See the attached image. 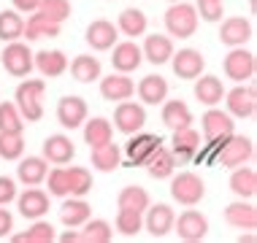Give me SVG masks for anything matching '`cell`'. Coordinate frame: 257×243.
<instances>
[{
  "label": "cell",
  "instance_id": "836d02e7",
  "mask_svg": "<svg viewBox=\"0 0 257 243\" xmlns=\"http://www.w3.org/2000/svg\"><path fill=\"white\" fill-rule=\"evenodd\" d=\"M71 76L81 84H92L95 79H100V60L92 54H79L71 62Z\"/></svg>",
  "mask_w": 257,
  "mask_h": 243
},
{
  "label": "cell",
  "instance_id": "d4e9b609",
  "mask_svg": "<svg viewBox=\"0 0 257 243\" xmlns=\"http://www.w3.org/2000/svg\"><path fill=\"white\" fill-rule=\"evenodd\" d=\"M141 54H144L147 62H152V65H165V62L171 60V54H173L171 36H160V33L147 36V41H144V46H141Z\"/></svg>",
  "mask_w": 257,
  "mask_h": 243
},
{
  "label": "cell",
  "instance_id": "4316f807",
  "mask_svg": "<svg viewBox=\"0 0 257 243\" xmlns=\"http://www.w3.org/2000/svg\"><path fill=\"white\" fill-rule=\"evenodd\" d=\"M138 97H141L147 106H160V103L168 97V81L157 73H149L138 81Z\"/></svg>",
  "mask_w": 257,
  "mask_h": 243
},
{
  "label": "cell",
  "instance_id": "cb8c5ba5",
  "mask_svg": "<svg viewBox=\"0 0 257 243\" xmlns=\"http://www.w3.org/2000/svg\"><path fill=\"white\" fill-rule=\"evenodd\" d=\"M33 68H38L46 79H57L68 71V57L60 49H44V52L33 54Z\"/></svg>",
  "mask_w": 257,
  "mask_h": 243
},
{
  "label": "cell",
  "instance_id": "9a60e30c",
  "mask_svg": "<svg viewBox=\"0 0 257 243\" xmlns=\"http://www.w3.org/2000/svg\"><path fill=\"white\" fill-rule=\"evenodd\" d=\"M114 54H111V65H114L116 73H133L141 68L144 62V54H141V46L136 41H122V44H114Z\"/></svg>",
  "mask_w": 257,
  "mask_h": 243
},
{
  "label": "cell",
  "instance_id": "7bdbcfd3",
  "mask_svg": "<svg viewBox=\"0 0 257 243\" xmlns=\"http://www.w3.org/2000/svg\"><path fill=\"white\" fill-rule=\"evenodd\" d=\"M116 230H119L124 238H136V235L144 230V216L138 211L119 208V211H116Z\"/></svg>",
  "mask_w": 257,
  "mask_h": 243
},
{
  "label": "cell",
  "instance_id": "c3c4849f",
  "mask_svg": "<svg viewBox=\"0 0 257 243\" xmlns=\"http://www.w3.org/2000/svg\"><path fill=\"white\" fill-rule=\"evenodd\" d=\"M17 200V181L11 176H0V205H9Z\"/></svg>",
  "mask_w": 257,
  "mask_h": 243
},
{
  "label": "cell",
  "instance_id": "44dd1931",
  "mask_svg": "<svg viewBox=\"0 0 257 243\" xmlns=\"http://www.w3.org/2000/svg\"><path fill=\"white\" fill-rule=\"evenodd\" d=\"M173 149H171V154L179 159V162H190L192 157H195V151L200 149V133L198 130H192V124L190 127H182V130H173Z\"/></svg>",
  "mask_w": 257,
  "mask_h": 243
},
{
  "label": "cell",
  "instance_id": "5b68a950",
  "mask_svg": "<svg viewBox=\"0 0 257 243\" xmlns=\"http://www.w3.org/2000/svg\"><path fill=\"white\" fill-rule=\"evenodd\" d=\"M252 157H254V141L252 138H246V135H230L225 143H222V149H219V154L217 159L222 162V168H238V165H246V162H252Z\"/></svg>",
  "mask_w": 257,
  "mask_h": 243
},
{
  "label": "cell",
  "instance_id": "60d3db41",
  "mask_svg": "<svg viewBox=\"0 0 257 243\" xmlns=\"http://www.w3.org/2000/svg\"><path fill=\"white\" fill-rule=\"evenodd\" d=\"M54 238H57V235H54V227L49 224V221H41V219H36V224H33L27 232L11 235L14 243H52Z\"/></svg>",
  "mask_w": 257,
  "mask_h": 243
},
{
  "label": "cell",
  "instance_id": "4dcf8cb0",
  "mask_svg": "<svg viewBox=\"0 0 257 243\" xmlns=\"http://www.w3.org/2000/svg\"><path fill=\"white\" fill-rule=\"evenodd\" d=\"M147 27H149V19H147V14H144L141 9H124L119 14V19H116V30H119L122 36H127V38L144 36Z\"/></svg>",
  "mask_w": 257,
  "mask_h": 243
},
{
  "label": "cell",
  "instance_id": "f6af8a7d",
  "mask_svg": "<svg viewBox=\"0 0 257 243\" xmlns=\"http://www.w3.org/2000/svg\"><path fill=\"white\" fill-rule=\"evenodd\" d=\"M25 154L22 133H0V157L3 159H19Z\"/></svg>",
  "mask_w": 257,
  "mask_h": 243
},
{
  "label": "cell",
  "instance_id": "8fae6325",
  "mask_svg": "<svg viewBox=\"0 0 257 243\" xmlns=\"http://www.w3.org/2000/svg\"><path fill=\"white\" fill-rule=\"evenodd\" d=\"M163 143V138L155 135V133H133V138L127 141V146H124V154H127V165H147V159L155 154V149Z\"/></svg>",
  "mask_w": 257,
  "mask_h": 243
},
{
  "label": "cell",
  "instance_id": "f5cc1de1",
  "mask_svg": "<svg viewBox=\"0 0 257 243\" xmlns=\"http://www.w3.org/2000/svg\"><path fill=\"white\" fill-rule=\"evenodd\" d=\"M238 240H241V243H254V235H252V230H249L246 235L241 232V238H238Z\"/></svg>",
  "mask_w": 257,
  "mask_h": 243
},
{
  "label": "cell",
  "instance_id": "b9f144b4",
  "mask_svg": "<svg viewBox=\"0 0 257 243\" xmlns=\"http://www.w3.org/2000/svg\"><path fill=\"white\" fill-rule=\"evenodd\" d=\"M25 130V119L19 114V108L14 103L3 100L0 103V133H22Z\"/></svg>",
  "mask_w": 257,
  "mask_h": 243
},
{
  "label": "cell",
  "instance_id": "ab89813d",
  "mask_svg": "<svg viewBox=\"0 0 257 243\" xmlns=\"http://www.w3.org/2000/svg\"><path fill=\"white\" fill-rule=\"evenodd\" d=\"M68 173V189H71V197H84V194L92 189V173L81 165H71L65 168Z\"/></svg>",
  "mask_w": 257,
  "mask_h": 243
},
{
  "label": "cell",
  "instance_id": "4fadbf2b",
  "mask_svg": "<svg viewBox=\"0 0 257 243\" xmlns=\"http://www.w3.org/2000/svg\"><path fill=\"white\" fill-rule=\"evenodd\" d=\"M57 122L65 130H76L87 122V100L79 95H68L57 103Z\"/></svg>",
  "mask_w": 257,
  "mask_h": 243
},
{
  "label": "cell",
  "instance_id": "f35d334b",
  "mask_svg": "<svg viewBox=\"0 0 257 243\" xmlns=\"http://www.w3.org/2000/svg\"><path fill=\"white\" fill-rule=\"evenodd\" d=\"M25 30V19L14 11H0V41L3 44H11V41H19Z\"/></svg>",
  "mask_w": 257,
  "mask_h": 243
},
{
  "label": "cell",
  "instance_id": "8992f818",
  "mask_svg": "<svg viewBox=\"0 0 257 243\" xmlns=\"http://www.w3.org/2000/svg\"><path fill=\"white\" fill-rule=\"evenodd\" d=\"M0 62H3L6 73H11L14 79H25L33 71V52L22 41H11L3 49V54H0Z\"/></svg>",
  "mask_w": 257,
  "mask_h": 243
},
{
  "label": "cell",
  "instance_id": "7dc6e473",
  "mask_svg": "<svg viewBox=\"0 0 257 243\" xmlns=\"http://www.w3.org/2000/svg\"><path fill=\"white\" fill-rule=\"evenodd\" d=\"M195 11H198V19H203V22H222L225 3L222 0H198Z\"/></svg>",
  "mask_w": 257,
  "mask_h": 243
},
{
  "label": "cell",
  "instance_id": "3957f363",
  "mask_svg": "<svg viewBox=\"0 0 257 243\" xmlns=\"http://www.w3.org/2000/svg\"><path fill=\"white\" fill-rule=\"evenodd\" d=\"M203 194H206V184L198 173L184 170V173H179V176L171 178V197L176 200L179 205H187V208L198 205L200 200H203Z\"/></svg>",
  "mask_w": 257,
  "mask_h": 243
},
{
  "label": "cell",
  "instance_id": "74e56055",
  "mask_svg": "<svg viewBox=\"0 0 257 243\" xmlns=\"http://www.w3.org/2000/svg\"><path fill=\"white\" fill-rule=\"evenodd\" d=\"M81 227L84 230L79 232V243H108L111 235H114L106 219H87Z\"/></svg>",
  "mask_w": 257,
  "mask_h": 243
},
{
  "label": "cell",
  "instance_id": "bcb514c9",
  "mask_svg": "<svg viewBox=\"0 0 257 243\" xmlns=\"http://www.w3.org/2000/svg\"><path fill=\"white\" fill-rule=\"evenodd\" d=\"M46 184H49V194H54V197H68L71 194V189H68V173L62 165H57L54 170H46Z\"/></svg>",
  "mask_w": 257,
  "mask_h": 243
},
{
  "label": "cell",
  "instance_id": "d590c367",
  "mask_svg": "<svg viewBox=\"0 0 257 243\" xmlns=\"http://www.w3.org/2000/svg\"><path fill=\"white\" fill-rule=\"evenodd\" d=\"M116 205L127 208V211L144 213L149 208V192L144 189V186H138V184H130V186H124V189H119V194H116Z\"/></svg>",
  "mask_w": 257,
  "mask_h": 243
},
{
  "label": "cell",
  "instance_id": "9c48e42d",
  "mask_svg": "<svg viewBox=\"0 0 257 243\" xmlns=\"http://www.w3.org/2000/svg\"><path fill=\"white\" fill-rule=\"evenodd\" d=\"M168 62H171L173 73H176L179 79H184V81H195L206 68V60H203V54H200L198 49H179V52L171 54Z\"/></svg>",
  "mask_w": 257,
  "mask_h": 243
},
{
  "label": "cell",
  "instance_id": "2e32d148",
  "mask_svg": "<svg viewBox=\"0 0 257 243\" xmlns=\"http://www.w3.org/2000/svg\"><path fill=\"white\" fill-rule=\"evenodd\" d=\"M252 36H254V27H252V22L249 19H244V17H230V19H225L222 22V27H219V41L225 46H244V44H249L252 41Z\"/></svg>",
  "mask_w": 257,
  "mask_h": 243
},
{
  "label": "cell",
  "instance_id": "5bb4252c",
  "mask_svg": "<svg viewBox=\"0 0 257 243\" xmlns=\"http://www.w3.org/2000/svg\"><path fill=\"white\" fill-rule=\"evenodd\" d=\"M173 219H176V213H173L171 205H165V203L149 205L147 216H144V230H149L152 238H165L173 230Z\"/></svg>",
  "mask_w": 257,
  "mask_h": 243
},
{
  "label": "cell",
  "instance_id": "8d00e7d4",
  "mask_svg": "<svg viewBox=\"0 0 257 243\" xmlns=\"http://www.w3.org/2000/svg\"><path fill=\"white\" fill-rule=\"evenodd\" d=\"M111 138H114V127H111L108 119H103V116H95V119L84 122V141L89 143V149L108 143Z\"/></svg>",
  "mask_w": 257,
  "mask_h": 243
},
{
  "label": "cell",
  "instance_id": "277c9868",
  "mask_svg": "<svg viewBox=\"0 0 257 243\" xmlns=\"http://www.w3.org/2000/svg\"><path fill=\"white\" fill-rule=\"evenodd\" d=\"M200 127H203V138L206 143H225L227 138L235 133V122L227 111L208 106V111L200 119Z\"/></svg>",
  "mask_w": 257,
  "mask_h": 243
},
{
  "label": "cell",
  "instance_id": "e0dca14e",
  "mask_svg": "<svg viewBox=\"0 0 257 243\" xmlns=\"http://www.w3.org/2000/svg\"><path fill=\"white\" fill-rule=\"evenodd\" d=\"M17 203H19V213H22L25 219H41L49 213V194L44 189H38V186H30V189H25L22 194H17Z\"/></svg>",
  "mask_w": 257,
  "mask_h": 243
},
{
  "label": "cell",
  "instance_id": "484cf974",
  "mask_svg": "<svg viewBox=\"0 0 257 243\" xmlns=\"http://www.w3.org/2000/svg\"><path fill=\"white\" fill-rule=\"evenodd\" d=\"M147 173L155 181H163V178H171L173 176V170H176V157L171 154V149H165L163 143L155 149V154H152L149 159H147Z\"/></svg>",
  "mask_w": 257,
  "mask_h": 243
},
{
  "label": "cell",
  "instance_id": "db71d44e",
  "mask_svg": "<svg viewBox=\"0 0 257 243\" xmlns=\"http://www.w3.org/2000/svg\"><path fill=\"white\" fill-rule=\"evenodd\" d=\"M168 3H179V0H168Z\"/></svg>",
  "mask_w": 257,
  "mask_h": 243
},
{
  "label": "cell",
  "instance_id": "d6a6232c",
  "mask_svg": "<svg viewBox=\"0 0 257 243\" xmlns=\"http://www.w3.org/2000/svg\"><path fill=\"white\" fill-rule=\"evenodd\" d=\"M122 165V151H119V146H114V143H103V146H95L92 149V168L95 170H100V173H111V170H116Z\"/></svg>",
  "mask_w": 257,
  "mask_h": 243
},
{
  "label": "cell",
  "instance_id": "52a82bcc",
  "mask_svg": "<svg viewBox=\"0 0 257 243\" xmlns=\"http://www.w3.org/2000/svg\"><path fill=\"white\" fill-rule=\"evenodd\" d=\"M257 71V60L254 54L249 52V49L244 46H233L230 54L225 57V76L233 81H238V84H244V81H249Z\"/></svg>",
  "mask_w": 257,
  "mask_h": 243
},
{
  "label": "cell",
  "instance_id": "ffe728a7",
  "mask_svg": "<svg viewBox=\"0 0 257 243\" xmlns=\"http://www.w3.org/2000/svg\"><path fill=\"white\" fill-rule=\"evenodd\" d=\"M76 157V146L73 141L68 135H49L44 141V159L46 162H52V165H68L71 159Z\"/></svg>",
  "mask_w": 257,
  "mask_h": 243
},
{
  "label": "cell",
  "instance_id": "7a4b0ae2",
  "mask_svg": "<svg viewBox=\"0 0 257 243\" xmlns=\"http://www.w3.org/2000/svg\"><path fill=\"white\" fill-rule=\"evenodd\" d=\"M165 30L173 38H192L198 30V11L195 6H190L187 0L171 3V9L165 11Z\"/></svg>",
  "mask_w": 257,
  "mask_h": 243
},
{
  "label": "cell",
  "instance_id": "7402d4cb",
  "mask_svg": "<svg viewBox=\"0 0 257 243\" xmlns=\"http://www.w3.org/2000/svg\"><path fill=\"white\" fill-rule=\"evenodd\" d=\"M225 221L235 230H254L257 227V208L249 200H235L225 208Z\"/></svg>",
  "mask_w": 257,
  "mask_h": 243
},
{
  "label": "cell",
  "instance_id": "ee69618b",
  "mask_svg": "<svg viewBox=\"0 0 257 243\" xmlns=\"http://www.w3.org/2000/svg\"><path fill=\"white\" fill-rule=\"evenodd\" d=\"M44 19H49L54 25H62L71 17V3L68 0H41V6L36 9Z\"/></svg>",
  "mask_w": 257,
  "mask_h": 243
},
{
  "label": "cell",
  "instance_id": "1f68e13d",
  "mask_svg": "<svg viewBox=\"0 0 257 243\" xmlns=\"http://www.w3.org/2000/svg\"><path fill=\"white\" fill-rule=\"evenodd\" d=\"M195 97L203 106H217L225 97V87L217 76H198L195 79Z\"/></svg>",
  "mask_w": 257,
  "mask_h": 243
},
{
  "label": "cell",
  "instance_id": "83f0119b",
  "mask_svg": "<svg viewBox=\"0 0 257 243\" xmlns=\"http://www.w3.org/2000/svg\"><path fill=\"white\" fill-rule=\"evenodd\" d=\"M163 124L171 130H182L192 124V111L184 100H163Z\"/></svg>",
  "mask_w": 257,
  "mask_h": 243
},
{
  "label": "cell",
  "instance_id": "603a6c76",
  "mask_svg": "<svg viewBox=\"0 0 257 243\" xmlns=\"http://www.w3.org/2000/svg\"><path fill=\"white\" fill-rule=\"evenodd\" d=\"M230 189H233L235 197H241V200H252L257 194V170L249 162L233 168V173H230Z\"/></svg>",
  "mask_w": 257,
  "mask_h": 243
},
{
  "label": "cell",
  "instance_id": "30bf717a",
  "mask_svg": "<svg viewBox=\"0 0 257 243\" xmlns=\"http://www.w3.org/2000/svg\"><path fill=\"white\" fill-rule=\"evenodd\" d=\"M144 124H147V108L130 100H119V106L114 111V127L124 135H133L138 130H144Z\"/></svg>",
  "mask_w": 257,
  "mask_h": 243
},
{
  "label": "cell",
  "instance_id": "f1b7e54d",
  "mask_svg": "<svg viewBox=\"0 0 257 243\" xmlns=\"http://www.w3.org/2000/svg\"><path fill=\"white\" fill-rule=\"evenodd\" d=\"M89 216H92V208L84 197H71L60 205V221L65 227H81Z\"/></svg>",
  "mask_w": 257,
  "mask_h": 243
},
{
  "label": "cell",
  "instance_id": "ac0fdd59",
  "mask_svg": "<svg viewBox=\"0 0 257 243\" xmlns=\"http://www.w3.org/2000/svg\"><path fill=\"white\" fill-rule=\"evenodd\" d=\"M84 38L95 52H108V49L116 44V38H119V30H116V25L108 22V19H95V22H89Z\"/></svg>",
  "mask_w": 257,
  "mask_h": 243
},
{
  "label": "cell",
  "instance_id": "f546056e",
  "mask_svg": "<svg viewBox=\"0 0 257 243\" xmlns=\"http://www.w3.org/2000/svg\"><path fill=\"white\" fill-rule=\"evenodd\" d=\"M46 170H49V165H46L44 157H27L17 165V178L25 186H38V184H44Z\"/></svg>",
  "mask_w": 257,
  "mask_h": 243
},
{
  "label": "cell",
  "instance_id": "7c38bea8",
  "mask_svg": "<svg viewBox=\"0 0 257 243\" xmlns=\"http://www.w3.org/2000/svg\"><path fill=\"white\" fill-rule=\"evenodd\" d=\"M225 103H227V114L230 116L249 119L257 111V92H254V87L238 84L235 89H230V92H225Z\"/></svg>",
  "mask_w": 257,
  "mask_h": 243
},
{
  "label": "cell",
  "instance_id": "6da1fadb",
  "mask_svg": "<svg viewBox=\"0 0 257 243\" xmlns=\"http://www.w3.org/2000/svg\"><path fill=\"white\" fill-rule=\"evenodd\" d=\"M44 92H46V84L41 79H27L17 87L14 92V106L19 108L25 122H38L44 116Z\"/></svg>",
  "mask_w": 257,
  "mask_h": 243
},
{
  "label": "cell",
  "instance_id": "d6986e66",
  "mask_svg": "<svg viewBox=\"0 0 257 243\" xmlns=\"http://www.w3.org/2000/svg\"><path fill=\"white\" fill-rule=\"evenodd\" d=\"M136 92V84L127 73H111L106 79H100V95L103 100L119 103V100H130Z\"/></svg>",
  "mask_w": 257,
  "mask_h": 243
},
{
  "label": "cell",
  "instance_id": "e575fe53",
  "mask_svg": "<svg viewBox=\"0 0 257 243\" xmlns=\"http://www.w3.org/2000/svg\"><path fill=\"white\" fill-rule=\"evenodd\" d=\"M60 36V25L44 19L38 11H33V17L25 22V30H22V38L27 41H38V38H57Z\"/></svg>",
  "mask_w": 257,
  "mask_h": 243
},
{
  "label": "cell",
  "instance_id": "f907efd6",
  "mask_svg": "<svg viewBox=\"0 0 257 243\" xmlns=\"http://www.w3.org/2000/svg\"><path fill=\"white\" fill-rule=\"evenodd\" d=\"M41 6V0H14V9L22 14H33Z\"/></svg>",
  "mask_w": 257,
  "mask_h": 243
},
{
  "label": "cell",
  "instance_id": "ba28073f",
  "mask_svg": "<svg viewBox=\"0 0 257 243\" xmlns=\"http://www.w3.org/2000/svg\"><path fill=\"white\" fill-rule=\"evenodd\" d=\"M173 230H176V235L182 240L198 243V240H203L208 235V219L190 205L184 213H179V219H173Z\"/></svg>",
  "mask_w": 257,
  "mask_h": 243
},
{
  "label": "cell",
  "instance_id": "816d5d0a",
  "mask_svg": "<svg viewBox=\"0 0 257 243\" xmlns=\"http://www.w3.org/2000/svg\"><path fill=\"white\" fill-rule=\"evenodd\" d=\"M60 240H62V243H79V232H76V227H71L68 232H62Z\"/></svg>",
  "mask_w": 257,
  "mask_h": 243
},
{
  "label": "cell",
  "instance_id": "681fc988",
  "mask_svg": "<svg viewBox=\"0 0 257 243\" xmlns=\"http://www.w3.org/2000/svg\"><path fill=\"white\" fill-rule=\"evenodd\" d=\"M11 230H14V216H11V211H9V208H0V240L9 238Z\"/></svg>",
  "mask_w": 257,
  "mask_h": 243
}]
</instances>
